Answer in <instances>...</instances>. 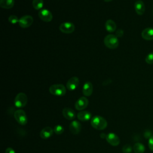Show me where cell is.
Returning a JSON list of instances; mask_svg holds the SVG:
<instances>
[{
  "instance_id": "obj_8",
  "label": "cell",
  "mask_w": 153,
  "mask_h": 153,
  "mask_svg": "<svg viewBox=\"0 0 153 153\" xmlns=\"http://www.w3.org/2000/svg\"><path fill=\"white\" fill-rule=\"evenodd\" d=\"M38 16L45 22H50L53 19L52 13L47 9H42L38 12Z\"/></svg>"
},
{
  "instance_id": "obj_31",
  "label": "cell",
  "mask_w": 153,
  "mask_h": 153,
  "mask_svg": "<svg viewBox=\"0 0 153 153\" xmlns=\"http://www.w3.org/2000/svg\"><path fill=\"white\" fill-rule=\"evenodd\" d=\"M100 136L102 139H104V138H105V139H106V135L105 133H101V134H100Z\"/></svg>"
},
{
  "instance_id": "obj_22",
  "label": "cell",
  "mask_w": 153,
  "mask_h": 153,
  "mask_svg": "<svg viewBox=\"0 0 153 153\" xmlns=\"http://www.w3.org/2000/svg\"><path fill=\"white\" fill-rule=\"evenodd\" d=\"M32 6L35 10H41L44 6V1L43 0H33Z\"/></svg>"
},
{
  "instance_id": "obj_16",
  "label": "cell",
  "mask_w": 153,
  "mask_h": 153,
  "mask_svg": "<svg viewBox=\"0 0 153 153\" xmlns=\"http://www.w3.org/2000/svg\"><path fill=\"white\" fill-rule=\"evenodd\" d=\"M54 130L50 127H45L43 128L40 131V137L43 139H47L50 138L53 134Z\"/></svg>"
},
{
  "instance_id": "obj_18",
  "label": "cell",
  "mask_w": 153,
  "mask_h": 153,
  "mask_svg": "<svg viewBox=\"0 0 153 153\" xmlns=\"http://www.w3.org/2000/svg\"><path fill=\"white\" fill-rule=\"evenodd\" d=\"M78 120L82 121H86L90 120L91 117V114L88 111H81L76 115Z\"/></svg>"
},
{
  "instance_id": "obj_25",
  "label": "cell",
  "mask_w": 153,
  "mask_h": 153,
  "mask_svg": "<svg viewBox=\"0 0 153 153\" xmlns=\"http://www.w3.org/2000/svg\"><path fill=\"white\" fill-rule=\"evenodd\" d=\"M133 148L128 144H126L123 146L122 151L123 153H131L132 152Z\"/></svg>"
},
{
  "instance_id": "obj_17",
  "label": "cell",
  "mask_w": 153,
  "mask_h": 153,
  "mask_svg": "<svg viewBox=\"0 0 153 153\" xmlns=\"http://www.w3.org/2000/svg\"><path fill=\"white\" fill-rule=\"evenodd\" d=\"M93 90V87L91 82L87 81L84 83L82 87V94L85 96H90L91 95Z\"/></svg>"
},
{
  "instance_id": "obj_1",
  "label": "cell",
  "mask_w": 153,
  "mask_h": 153,
  "mask_svg": "<svg viewBox=\"0 0 153 153\" xmlns=\"http://www.w3.org/2000/svg\"><path fill=\"white\" fill-rule=\"evenodd\" d=\"M91 126L99 130H102L105 129L108 125V123L105 118L99 115H96L93 117L91 120Z\"/></svg>"
},
{
  "instance_id": "obj_12",
  "label": "cell",
  "mask_w": 153,
  "mask_h": 153,
  "mask_svg": "<svg viewBox=\"0 0 153 153\" xmlns=\"http://www.w3.org/2000/svg\"><path fill=\"white\" fill-rule=\"evenodd\" d=\"M69 130L74 134H78L81 130V123L76 120L72 121L69 125Z\"/></svg>"
},
{
  "instance_id": "obj_24",
  "label": "cell",
  "mask_w": 153,
  "mask_h": 153,
  "mask_svg": "<svg viewBox=\"0 0 153 153\" xmlns=\"http://www.w3.org/2000/svg\"><path fill=\"white\" fill-rule=\"evenodd\" d=\"M145 62L149 65L153 64V52H151L147 54L145 57Z\"/></svg>"
},
{
  "instance_id": "obj_3",
  "label": "cell",
  "mask_w": 153,
  "mask_h": 153,
  "mask_svg": "<svg viewBox=\"0 0 153 153\" xmlns=\"http://www.w3.org/2000/svg\"><path fill=\"white\" fill-rule=\"evenodd\" d=\"M49 91L51 94L54 96H63L66 94V88L63 84H53L50 87Z\"/></svg>"
},
{
  "instance_id": "obj_19",
  "label": "cell",
  "mask_w": 153,
  "mask_h": 153,
  "mask_svg": "<svg viewBox=\"0 0 153 153\" xmlns=\"http://www.w3.org/2000/svg\"><path fill=\"white\" fill-rule=\"evenodd\" d=\"M105 29L109 32H113L116 30L117 25L115 22L111 19L108 20L105 23Z\"/></svg>"
},
{
  "instance_id": "obj_14",
  "label": "cell",
  "mask_w": 153,
  "mask_h": 153,
  "mask_svg": "<svg viewBox=\"0 0 153 153\" xmlns=\"http://www.w3.org/2000/svg\"><path fill=\"white\" fill-rule=\"evenodd\" d=\"M134 10H135L136 13L138 15L141 16V15H143L144 14L146 8H145V4L142 1H141V0L137 1L134 3Z\"/></svg>"
},
{
  "instance_id": "obj_13",
  "label": "cell",
  "mask_w": 153,
  "mask_h": 153,
  "mask_svg": "<svg viewBox=\"0 0 153 153\" xmlns=\"http://www.w3.org/2000/svg\"><path fill=\"white\" fill-rule=\"evenodd\" d=\"M62 115L68 120H73L76 117L75 112L70 108H65L62 110Z\"/></svg>"
},
{
  "instance_id": "obj_4",
  "label": "cell",
  "mask_w": 153,
  "mask_h": 153,
  "mask_svg": "<svg viewBox=\"0 0 153 153\" xmlns=\"http://www.w3.org/2000/svg\"><path fill=\"white\" fill-rule=\"evenodd\" d=\"M27 103V97L26 94L24 93H18L14 100V105L17 108H23L25 107Z\"/></svg>"
},
{
  "instance_id": "obj_11",
  "label": "cell",
  "mask_w": 153,
  "mask_h": 153,
  "mask_svg": "<svg viewBox=\"0 0 153 153\" xmlns=\"http://www.w3.org/2000/svg\"><path fill=\"white\" fill-rule=\"evenodd\" d=\"M79 83V80L76 76H72L68 79L66 82V88L70 91L75 90Z\"/></svg>"
},
{
  "instance_id": "obj_29",
  "label": "cell",
  "mask_w": 153,
  "mask_h": 153,
  "mask_svg": "<svg viewBox=\"0 0 153 153\" xmlns=\"http://www.w3.org/2000/svg\"><path fill=\"white\" fill-rule=\"evenodd\" d=\"M124 34V32L122 29H118L115 32V36L117 37H121Z\"/></svg>"
},
{
  "instance_id": "obj_27",
  "label": "cell",
  "mask_w": 153,
  "mask_h": 153,
  "mask_svg": "<svg viewBox=\"0 0 153 153\" xmlns=\"http://www.w3.org/2000/svg\"><path fill=\"white\" fill-rule=\"evenodd\" d=\"M143 136H144V137H145V138L149 139L152 136V131L150 130H146L145 131V133H144V134H143Z\"/></svg>"
},
{
  "instance_id": "obj_6",
  "label": "cell",
  "mask_w": 153,
  "mask_h": 153,
  "mask_svg": "<svg viewBox=\"0 0 153 153\" xmlns=\"http://www.w3.org/2000/svg\"><path fill=\"white\" fill-rule=\"evenodd\" d=\"M33 22V17L30 15H26L21 17L19 20V25L22 28H27L32 25Z\"/></svg>"
},
{
  "instance_id": "obj_7",
  "label": "cell",
  "mask_w": 153,
  "mask_h": 153,
  "mask_svg": "<svg viewBox=\"0 0 153 153\" xmlns=\"http://www.w3.org/2000/svg\"><path fill=\"white\" fill-rule=\"evenodd\" d=\"M59 29L64 33H71L75 30V25L69 22H63L59 26Z\"/></svg>"
},
{
  "instance_id": "obj_21",
  "label": "cell",
  "mask_w": 153,
  "mask_h": 153,
  "mask_svg": "<svg viewBox=\"0 0 153 153\" xmlns=\"http://www.w3.org/2000/svg\"><path fill=\"white\" fill-rule=\"evenodd\" d=\"M133 149L135 153H143L145 151V147L142 143L137 142L133 145Z\"/></svg>"
},
{
  "instance_id": "obj_32",
  "label": "cell",
  "mask_w": 153,
  "mask_h": 153,
  "mask_svg": "<svg viewBox=\"0 0 153 153\" xmlns=\"http://www.w3.org/2000/svg\"><path fill=\"white\" fill-rule=\"evenodd\" d=\"M105 2H110V1H112V0H103Z\"/></svg>"
},
{
  "instance_id": "obj_23",
  "label": "cell",
  "mask_w": 153,
  "mask_h": 153,
  "mask_svg": "<svg viewBox=\"0 0 153 153\" xmlns=\"http://www.w3.org/2000/svg\"><path fill=\"white\" fill-rule=\"evenodd\" d=\"M54 132L57 134H61L64 131V128L61 125H56L53 128Z\"/></svg>"
},
{
  "instance_id": "obj_5",
  "label": "cell",
  "mask_w": 153,
  "mask_h": 153,
  "mask_svg": "<svg viewBox=\"0 0 153 153\" xmlns=\"http://www.w3.org/2000/svg\"><path fill=\"white\" fill-rule=\"evenodd\" d=\"M14 117L20 125H26L27 123V118L26 112L23 109H17L14 112Z\"/></svg>"
},
{
  "instance_id": "obj_10",
  "label": "cell",
  "mask_w": 153,
  "mask_h": 153,
  "mask_svg": "<svg viewBox=\"0 0 153 153\" xmlns=\"http://www.w3.org/2000/svg\"><path fill=\"white\" fill-rule=\"evenodd\" d=\"M106 140L108 143L114 146H118L120 142L119 137L114 133H109L107 134Z\"/></svg>"
},
{
  "instance_id": "obj_30",
  "label": "cell",
  "mask_w": 153,
  "mask_h": 153,
  "mask_svg": "<svg viewBox=\"0 0 153 153\" xmlns=\"http://www.w3.org/2000/svg\"><path fill=\"white\" fill-rule=\"evenodd\" d=\"M5 153H16V152H15V151L12 148L8 147L5 149Z\"/></svg>"
},
{
  "instance_id": "obj_9",
  "label": "cell",
  "mask_w": 153,
  "mask_h": 153,
  "mask_svg": "<svg viewBox=\"0 0 153 153\" xmlns=\"http://www.w3.org/2000/svg\"><path fill=\"white\" fill-rule=\"evenodd\" d=\"M88 104V100L86 97H79L75 103V108L76 110L82 111L87 108Z\"/></svg>"
},
{
  "instance_id": "obj_28",
  "label": "cell",
  "mask_w": 153,
  "mask_h": 153,
  "mask_svg": "<svg viewBox=\"0 0 153 153\" xmlns=\"http://www.w3.org/2000/svg\"><path fill=\"white\" fill-rule=\"evenodd\" d=\"M148 147L151 151H153V135L148 139Z\"/></svg>"
},
{
  "instance_id": "obj_2",
  "label": "cell",
  "mask_w": 153,
  "mask_h": 153,
  "mask_svg": "<svg viewBox=\"0 0 153 153\" xmlns=\"http://www.w3.org/2000/svg\"><path fill=\"white\" fill-rule=\"evenodd\" d=\"M104 44L106 47L110 49H115L118 47L119 41L115 35L109 34L105 37Z\"/></svg>"
},
{
  "instance_id": "obj_15",
  "label": "cell",
  "mask_w": 153,
  "mask_h": 153,
  "mask_svg": "<svg viewBox=\"0 0 153 153\" xmlns=\"http://www.w3.org/2000/svg\"><path fill=\"white\" fill-rule=\"evenodd\" d=\"M141 36L145 40H153V27H146L144 29L141 33Z\"/></svg>"
},
{
  "instance_id": "obj_20",
  "label": "cell",
  "mask_w": 153,
  "mask_h": 153,
  "mask_svg": "<svg viewBox=\"0 0 153 153\" xmlns=\"http://www.w3.org/2000/svg\"><path fill=\"white\" fill-rule=\"evenodd\" d=\"M14 5V0H0V6L2 8L10 9Z\"/></svg>"
},
{
  "instance_id": "obj_26",
  "label": "cell",
  "mask_w": 153,
  "mask_h": 153,
  "mask_svg": "<svg viewBox=\"0 0 153 153\" xmlns=\"http://www.w3.org/2000/svg\"><path fill=\"white\" fill-rule=\"evenodd\" d=\"M19 19L16 16L14 15H11L8 17V21L12 23V24H16L17 23H19Z\"/></svg>"
}]
</instances>
